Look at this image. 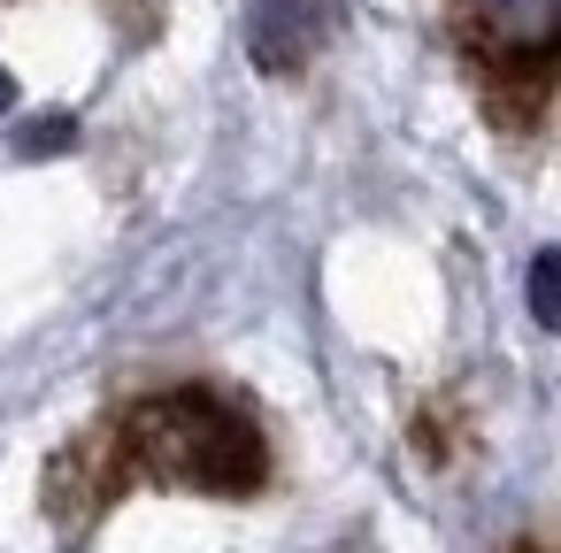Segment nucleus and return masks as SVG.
Returning <instances> with one entry per match:
<instances>
[{"label": "nucleus", "mask_w": 561, "mask_h": 553, "mask_svg": "<svg viewBox=\"0 0 561 553\" xmlns=\"http://www.w3.org/2000/svg\"><path fill=\"white\" fill-rule=\"evenodd\" d=\"M139 484L254 499L270 484V430L224 384H162V392H139V400L108 407L70 446H55L39 499H47V522L78 545Z\"/></svg>", "instance_id": "f257e3e1"}, {"label": "nucleus", "mask_w": 561, "mask_h": 553, "mask_svg": "<svg viewBox=\"0 0 561 553\" xmlns=\"http://www.w3.org/2000/svg\"><path fill=\"white\" fill-rule=\"evenodd\" d=\"M454 55L507 139H538L561 70V0H446Z\"/></svg>", "instance_id": "f03ea898"}, {"label": "nucleus", "mask_w": 561, "mask_h": 553, "mask_svg": "<svg viewBox=\"0 0 561 553\" xmlns=\"http://www.w3.org/2000/svg\"><path fill=\"white\" fill-rule=\"evenodd\" d=\"M339 32V0H254L247 9V55L270 78H300Z\"/></svg>", "instance_id": "7ed1b4c3"}, {"label": "nucleus", "mask_w": 561, "mask_h": 553, "mask_svg": "<svg viewBox=\"0 0 561 553\" xmlns=\"http://www.w3.org/2000/svg\"><path fill=\"white\" fill-rule=\"evenodd\" d=\"M461 446H469V407L446 392V400H431V407L415 415V461H423V469H454Z\"/></svg>", "instance_id": "20e7f679"}, {"label": "nucleus", "mask_w": 561, "mask_h": 553, "mask_svg": "<svg viewBox=\"0 0 561 553\" xmlns=\"http://www.w3.org/2000/svg\"><path fill=\"white\" fill-rule=\"evenodd\" d=\"M530 315H538L546 331L561 323V262H553V254H538V262H530Z\"/></svg>", "instance_id": "39448f33"}, {"label": "nucleus", "mask_w": 561, "mask_h": 553, "mask_svg": "<svg viewBox=\"0 0 561 553\" xmlns=\"http://www.w3.org/2000/svg\"><path fill=\"white\" fill-rule=\"evenodd\" d=\"M16 147H24V154H55V147H78V124H70V116H39V124H32V131L16 139Z\"/></svg>", "instance_id": "423d86ee"}, {"label": "nucleus", "mask_w": 561, "mask_h": 553, "mask_svg": "<svg viewBox=\"0 0 561 553\" xmlns=\"http://www.w3.org/2000/svg\"><path fill=\"white\" fill-rule=\"evenodd\" d=\"M9 101H16V85H9V70H0V116H9Z\"/></svg>", "instance_id": "0eeeda50"}, {"label": "nucleus", "mask_w": 561, "mask_h": 553, "mask_svg": "<svg viewBox=\"0 0 561 553\" xmlns=\"http://www.w3.org/2000/svg\"><path fill=\"white\" fill-rule=\"evenodd\" d=\"M515 553H546V545H538V538H523V545H515Z\"/></svg>", "instance_id": "6e6552de"}]
</instances>
